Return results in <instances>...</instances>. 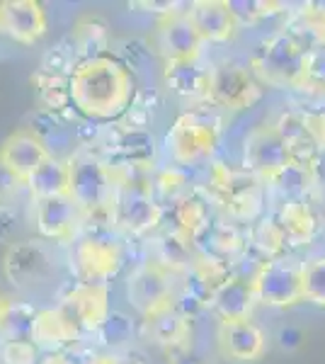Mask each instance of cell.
<instances>
[{"label":"cell","mask_w":325,"mask_h":364,"mask_svg":"<svg viewBox=\"0 0 325 364\" xmlns=\"http://www.w3.org/2000/svg\"><path fill=\"white\" fill-rule=\"evenodd\" d=\"M304 122H306V129H309L313 141H316L318 149H321L325 156V107L304 109Z\"/></svg>","instance_id":"43"},{"label":"cell","mask_w":325,"mask_h":364,"mask_svg":"<svg viewBox=\"0 0 325 364\" xmlns=\"http://www.w3.org/2000/svg\"><path fill=\"white\" fill-rule=\"evenodd\" d=\"M80 66V58L75 54L73 44L66 39H61L58 44L49 46L41 56V73H49V75H61V78H70L73 70Z\"/></svg>","instance_id":"39"},{"label":"cell","mask_w":325,"mask_h":364,"mask_svg":"<svg viewBox=\"0 0 325 364\" xmlns=\"http://www.w3.org/2000/svg\"><path fill=\"white\" fill-rule=\"evenodd\" d=\"M153 51L163 58V63L177 61H199L204 42L194 32L192 22L187 20V8L168 17H161L153 32Z\"/></svg>","instance_id":"12"},{"label":"cell","mask_w":325,"mask_h":364,"mask_svg":"<svg viewBox=\"0 0 325 364\" xmlns=\"http://www.w3.org/2000/svg\"><path fill=\"white\" fill-rule=\"evenodd\" d=\"M301 92L325 100V49H316L309 54V66H306V78Z\"/></svg>","instance_id":"40"},{"label":"cell","mask_w":325,"mask_h":364,"mask_svg":"<svg viewBox=\"0 0 325 364\" xmlns=\"http://www.w3.org/2000/svg\"><path fill=\"white\" fill-rule=\"evenodd\" d=\"M316 185H318V175L301 166H294V163H289L284 170H279L267 182V187H272L282 199H311Z\"/></svg>","instance_id":"34"},{"label":"cell","mask_w":325,"mask_h":364,"mask_svg":"<svg viewBox=\"0 0 325 364\" xmlns=\"http://www.w3.org/2000/svg\"><path fill=\"white\" fill-rule=\"evenodd\" d=\"M68 195L80 207L82 214L112 209L117 195V178L110 163H105L90 151L78 149L68 158Z\"/></svg>","instance_id":"5"},{"label":"cell","mask_w":325,"mask_h":364,"mask_svg":"<svg viewBox=\"0 0 325 364\" xmlns=\"http://www.w3.org/2000/svg\"><path fill=\"white\" fill-rule=\"evenodd\" d=\"M0 345H3V340H0Z\"/></svg>","instance_id":"51"},{"label":"cell","mask_w":325,"mask_h":364,"mask_svg":"<svg viewBox=\"0 0 325 364\" xmlns=\"http://www.w3.org/2000/svg\"><path fill=\"white\" fill-rule=\"evenodd\" d=\"M39 364H85V362H78L73 350H66V352H49V355L41 357Z\"/></svg>","instance_id":"49"},{"label":"cell","mask_w":325,"mask_h":364,"mask_svg":"<svg viewBox=\"0 0 325 364\" xmlns=\"http://www.w3.org/2000/svg\"><path fill=\"white\" fill-rule=\"evenodd\" d=\"M272 216L284 231L289 248H306L321 231V216L311 199H282Z\"/></svg>","instance_id":"20"},{"label":"cell","mask_w":325,"mask_h":364,"mask_svg":"<svg viewBox=\"0 0 325 364\" xmlns=\"http://www.w3.org/2000/svg\"><path fill=\"white\" fill-rule=\"evenodd\" d=\"M304 340H306L304 331L297 326H284V328H279V333H277V343H279V348L287 352L299 350L301 345H304Z\"/></svg>","instance_id":"47"},{"label":"cell","mask_w":325,"mask_h":364,"mask_svg":"<svg viewBox=\"0 0 325 364\" xmlns=\"http://www.w3.org/2000/svg\"><path fill=\"white\" fill-rule=\"evenodd\" d=\"M49 158H51L49 149H46L27 127L10 134V136L0 144V161L13 170L22 182H27L32 178L34 170L39 166H44Z\"/></svg>","instance_id":"22"},{"label":"cell","mask_w":325,"mask_h":364,"mask_svg":"<svg viewBox=\"0 0 325 364\" xmlns=\"http://www.w3.org/2000/svg\"><path fill=\"white\" fill-rule=\"evenodd\" d=\"M49 20L39 0H3L0 3V34L17 44H34L46 34Z\"/></svg>","instance_id":"16"},{"label":"cell","mask_w":325,"mask_h":364,"mask_svg":"<svg viewBox=\"0 0 325 364\" xmlns=\"http://www.w3.org/2000/svg\"><path fill=\"white\" fill-rule=\"evenodd\" d=\"M257 306L255 284L252 274H233L226 284L216 289L211 299V311L218 321H243L252 318V311Z\"/></svg>","instance_id":"24"},{"label":"cell","mask_w":325,"mask_h":364,"mask_svg":"<svg viewBox=\"0 0 325 364\" xmlns=\"http://www.w3.org/2000/svg\"><path fill=\"white\" fill-rule=\"evenodd\" d=\"M272 124L279 132V136L284 139L289 161H292L294 166H301L318 175L321 161H323V151L318 149V144L313 141L309 129H306L304 109H282V112L272 119Z\"/></svg>","instance_id":"17"},{"label":"cell","mask_w":325,"mask_h":364,"mask_svg":"<svg viewBox=\"0 0 325 364\" xmlns=\"http://www.w3.org/2000/svg\"><path fill=\"white\" fill-rule=\"evenodd\" d=\"M228 8L240 27L260 25V22L279 17L284 13L289 15L287 3H277V0H228Z\"/></svg>","instance_id":"36"},{"label":"cell","mask_w":325,"mask_h":364,"mask_svg":"<svg viewBox=\"0 0 325 364\" xmlns=\"http://www.w3.org/2000/svg\"><path fill=\"white\" fill-rule=\"evenodd\" d=\"M194 245H197L199 252H206V255L218 257V260L233 265V260H238L243 255L245 248L250 245V240H247V236H243V231L235 224L214 219L202 231V236L194 240Z\"/></svg>","instance_id":"26"},{"label":"cell","mask_w":325,"mask_h":364,"mask_svg":"<svg viewBox=\"0 0 325 364\" xmlns=\"http://www.w3.org/2000/svg\"><path fill=\"white\" fill-rule=\"evenodd\" d=\"M163 214H170V224H173L165 228V231L180 233L182 238L192 240V243L214 221V216H211V197L206 195L202 187H194L182 199L170 204V211L163 209Z\"/></svg>","instance_id":"21"},{"label":"cell","mask_w":325,"mask_h":364,"mask_svg":"<svg viewBox=\"0 0 325 364\" xmlns=\"http://www.w3.org/2000/svg\"><path fill=\"white\" fill-rule=\"evenodd\" d=\"M194 187L190 185V175L185 168L168 166L161 170H153V197L158 199V204L165 209V204H175L177 199H182L187 192H192Z\"/></svg>","instance_id":"35"},{"label":"cell","mask_w":325,"mask_h":364,"mask_svg":"<svg viewBox=\"0 0 325 364\" xmlns=\"http://www.w3.org/2000/svg\"><path fill=\"white\" fill-rule=\"evenodd\" d=\"M304 301L316 309H325V255H313L301 262Z\"/></svg>","instance_id":"38"},{"label":"cell","mask_w":325,"mask_h":364,"mask_svg":"<svg viewBox=\"0 0 325 364\" xmlns=\"http://www.w3.org/2000/svg\"><path fill=\"white\" fill-rule=\"evenodd\" d=\"M68 83L73 109L90 122L122 119L136 95L134 73L114 56L82 61Z\"/></svg>","instance_id":"1"},{"label":"cell","mask_w":325,"mask_h":364,"mask_svg":"<svg viewBox=\"0 0 325 364\" xmlns=\"http://www.w3.org/2000/svg\"><path fill=\"white\" fill-rule=\"evenodd\" d=\"M32 85L34 92H37V100L41 105V109H49V112L56 114H66L73 102H70V83L68 78H61V75H49V73H37L32 75Z\"/></svg>","instance_id":"32"},{"label":"cell","mask_w":325,"mask_h":364,"mask_svg":"<svg viewBox=\"0 0 325 364\" xmlns=\"http://www.w3.org/2000/svg\"><path fill=\"white\" fill-rule=\"evenodd\" d=\"M68 42L73 44L75 54H78L80 63L90 61V58L110 56L112 46V32L105 17L100 15H82L75 20L73 29L68 34Z\"/></svg>","instance_id":"27"},{"label":"cell","mask_w":325,"mask_h":364,"mask_svg":"<svg viewBox=\"0 0 325 364\" xmlns=\"http://www.w3.org/2000/svg\"><path fill=\"white\" fill-rule=\"evenodd\" d=\"M68 185H70L68 161H63V158H49L25 182V190L29 192L32 202H37V199L68 195Z\"/></svg>","instance_id":"29"},{"label":"cell","mask_w":325,"mask_h":364,"mask_svg":"<svg viewBox=\"0 0 325 364\" xmlns=\"http://www.w3.org/2000/svg\"><path fill=\"white\" fill-rule=\"evenodd\" d=\"M22 187H25V182L0 161V207H3V204H10V199H13Z\"/></svg>","instance_id":"44"},{"label":"cell","mask_w":325,"mask_h":364,"mask_svg":"<svg viewBox=\"0 0 325 364\" xmlns=\"http://www.w3.org/2000/svg\"><path fill=\"white\" fill-rule=\"evenodd\" d=\"M209 70L199 61L163 63V83L175 97L185 102H206L209 97Z\"/></svg>","instance_id":"25"},{"label":"cell","mask_w":325,"mask_h":364,"mask_svg":"<svg viewBox=\"0 0 325 364\" xmlns=\"http://www.w3.org/2000/svg\"><path fill=\"white\" fill-rule=\"evenodd\" d=\"M175 274L165 269L161 262L151 260L136 265L127 277V301L141 316H151L156 311L173 304Z\"/></svg>","instance_id":"10"},{"label":"cell","mask_w":325,"mask_h":364,"mask_svg":"<svg viewBox=\"0 0 325 364\" xmlns=\"http://www.w3.org/2000/svg\"><path fill=\"white\" fill-rule=\"evenodd\" d=\"M129 8L136 10V13H153V15H158V20H161V17L180 13L177 8H185V5L170 3V0H163V3H149V0H141V3H129Z\"/></svg>","instance_id":"46"},{"label":"cell","mask_w":325,"mask_h":364,"mask_svg":"<svg viewBox=\"0 0 325 364\" xmlns=\"http://www.w3.org/2000/svg\"><path fill=\"white\" fill-rule=\"evenodd\" d=\"M289 163L292 161H289L287 144L272 122L257 124L247 134L245 146H243V168L247 173L255 175L257 180H262L265 185H267V182L275 178L279 170H284Z\"/></svg>","instance_id":"11"},{"label":"cell","mask_w":325,"mask_h":364,"mask_svg":"<svg viewBox=\"0 0 325 364\" xmlns=\"http://www.w3.org/2000/svg\"><path fill=\"white\" fill-rule=\"evenodd\" d=\"M265 187L267 185L257 180L252 173H247L245 168L235 170L218 161H211L204 192L211 197V202L221 204L233 221L255 224V221L262 219Z\"/></svg>","instance_id":"3"},{"label":"cell","mask_w":325,"mask_h":364,"mask_svg":"<svg viewBox=\"0 0 325 364\" xmlns=\"http://www.w3.org/2000/svg\"><path fill=\"white\" fill-rule=\"evenodd\" d=\"M85 364H149L146 355L139 350H124V352H97Z\"/></svg>","instance_id":"42"},{"label":"cell","mask_w":325,"mask_h":364,"mask_svg":"<svg viewBox=\"0 0 325 364\" xmlns=\"http://www.w3.org/2000/svg\"><path fill=\"white\" fill-rule=\"evenodd\" d=\"M5 304H8V296L3 294V289H0V311L5 309Z\"/></svg>","instance_id":"50"},{"label":"cell","mask_w":325,"mask_h":364,"mask_svg":"<svg viewBox=\"0 0 325 364\" xmlns=\"http://www.w3.org/2000/svg\"><path fill=\"white\" fill-rule=\"evenodd\" d=\"M216 345L226 360L247 364L257 362L267 348V336L252 318L243 321H218Z\"/></svg>","instance_id":"14"},{"label":"cell","mask_w":325,"mask_h":364,"mask_svg":"<svg viewBox=\"0 0 325 364\" xmlns=\"http://www.w3.org/2000/svg\"><path fill=\"white\" fill-rule=\"evenodd\" d=\"M309 54L311 51L289 29L282 27L260 42L247 66L262 83V87L301 92L306 66H309Z\"/></svg>","instance_id":"2"},{"label":"cell","mask_w":325,"mask_h":364,"mask_svg":"<svg viewBox=\"0 0 325 364\" xmlns=\"http://www.w3.org/2000/svg\"><path fill=\"white\" fill-rule=\"evenodd\" d=\"M17 211L10 204L0 207V245H10L15 243V233H17Z\"/></svg>","instance_id":"45"},{"label":"cell","mask_w":325,"mask_h":364,"mask_svg":"<svg viewBox=\"0 0 325 364\" xmlns=\"http://www.w3.org/2000/svg\"><path fill=\"white\" fill-rule=\"evenodd\" d=\"M39 350L32 340H10L0 345V364H39Z\"/></svg>","instance_id":"41"},{"label":"cell","mask_w":325,"mask_h":364,"mask_svg":"<svg viewBox=\"0 0 325 364\" xmlns=\"http://www.w3.org/2000/svg\"><path fill=\"white\" fill-rule=\"evenodd\" d=\"M32 204H34V226H37L41 238L70 240L80 233L82 211L78 204L70 199V195L37 199V202H32Z\"/></svg>","instance_id":"15"},{"label":"cell","mask_w":325,"mask_h":364,"mask_svg":"<svg viewBox=\"0 0 325 364\" xmlns=\"http://www.w3.org/2000/svg\"><path fill=\"white\" fill-rule=\"evenodd\" d=\"M187 20L204 44H226L240 29L228 0H194L187 5Z\"/></svg>","instance_id":"18"},{"label":"cell","mask_w":325,"mask_h":364,"mask_svg":"<svg viewBox=\"0 0 325 364\" xmlns=\"http://www.w3.org/2000/svg\"><path fill=\"white\" fill-rule=\"evenodd\" d=\"M192 323L194 321L185 318V316L170 304V306L156 311V314L146 316V318L141 321V336L165 352L192 348V338H194Z\"/></svg>","instance_id":"19"},{"label":"cell","mask_w":325,"mask_h":364,"mask_svg":"<svg viewBox=\"0 0 325 364\" xmlns=\"http://www.w3.org/2000/svg\"><path fill=\"white\" fill-rule=\"evenodd\" d=\"M110 56H114L117 61L124 63L129 70H144L153 61L156 51H153L151 42L146 39H112Z\"/></svg>","instance_id":"37"},{"label":"cell","mask_w":325,"mask_h":364,"mask_svg":"<svg viewBox=\"0 0 325 364\" xmlns=\"http://www.w3.org/2000/svg\"><path fill=\"white\" fill-rule=\"evenodd\" d=\"M221 127L209 114L199 109H187L177 114L173 127L165 134V151L177 168H194L202 163H211L216 154Z\"/></svg>","instance_id":"4"},{"label":"cell","mask_w":325,"mask_h":364,"mask_svg":"<svg viewBox=\"0 0 325 364\" xmlns=\"http://www.w3.org/2000/svg\"><path fill=\"white\" fill-rule=\"evenodd\" d=\"M284 29H289L309 51L325 49V3L299 5L289 13Z\"/></svg>","instance_id":"28"},{"label":"cell","mask_w":325,"mask_h":364,"mask_svg":"<svg viewBox=\"0 0 325 364\" xmlns=\"http://www.w3.org/2000/svg\"><path fill=\"white\" fill-rule=\"evenodd\" d=\"M265 87L255 78L247 63L221 61L209 70V97L206 105H214L226 112H243L262 100Z\"/></svg>","instance_id":"7"},{"label":"cell","mask_w":325,"mask_h":364,"mask_svg":"<svg viewBox=\"0 0 325 364\" xmlns=\"http://www.w3.org/2000/svg\"><path fill=\"white\" fill-rule=\"evenodd\" d=\"M257 304L270 309H292L304 301V282H301V262L292 257L260 262L252 272Z\"/></svg>","instance_id":"8"},{"label":"cell","mask_w":325,"mask_h":364,"mask_svg":"<svg viewBox=\"0 0 325 364\" xmlns=\"http://www.w3.org/2000/svg\"><path fill=\"white\" fill-rule=\"evenodd\" d=\"M54 269V257L41 240H15L3 252V274L17 291L37 289L51 279Z\"/></svg>","instance_id":"9"},{"label":"cell","mask_w":325,"mask_h":364,"mask_svg":"<svg viewBox=\"0 0 325 364\" xmlns=\"http://www.w3.org/2000/svg\"><path fill=\"white\" fill-rule=\"evenodd\" d=\"M66 314V318L78 328L80 336H95L102 321L110 316V287L107 284H82L70 287L61 301L56 304Z\"/></svg>","instance_id":"13"},{"label":"cell","mask_w":325,"mask_h":364,"mask_svg":"<svg viewBox=\"0 0 325 364\" xmlns=\"http://www.w3.org/2000/svg\"><path fill=\"white\" fill-rule=\"evenodd\" d=\"M165 355H168V364H211L209 357H204L202 352H197L194 348L173 350V352H165Z\"/></svg>","instance_id":"48"},{"label":"cell","mask_w":325,"mask_h":364,"mask_svg":"<svg viewBox=\"0 0 325 364\" xmlns=\"http://www.w3.org/2000/svg\"><path fill=\"white\" fill-rule=\"evenodd\" d=\"M70 265L82 284H107L124 267L122 243L112 231H80L70 252Z\"/></svg>","instance_id":"6"},{"label":"cell","mask_w":325,"mask_h":364,"mask_svg":"<svg viewBox=\"0 0 325 364\" xmlns=\"http://www.w3.org/2000/svg\"><path fill=\"white\" fill-rule=\"evenodd\" d=\"M250 245L262 255V262L289 257V250H292L275 216H262L260 221H255V226L250 228Z\"/></svg>","instance_id":"33"},{"label":"cell","mask_w":325,"mask_h":364,"mask_svg":"<svg viewBox=\"0 0 325 364\" xmlns=\"http://www.w3.org/2000/svg\"><path fill=\"white\" fill-rule=\"evenodd\" d=\"M82 336L78 333V328L66 318V314L58 306L37 311V318H34L32 328V343L39 352H44V355H49V352H66Z\"/></svg>","instance_id":"23"},{"label":"cell","mask_w":325,"mask_h":364,"mask_svg":"<svg viewBox=\"0 0 325 364\" xmlns=\"http://www.w3.org/2000/svg\"><path fill=\"white\" fill-rule=\"evenodd\" d=\"M95 338L102 352L132 350V343L136 338V321L124 311H110V316L97 328Z\"/></svg>","instance_id":"31"},{"label":"cell","mask_w":325,"mask_h":364,"mask_svg":"<svg viewBox=\"0 0 325 364\" xmlns=\"http://www.w3.org/2000/svg\"><path fill=\"white\" fill-rule=\"evenodd\" d=\"M37 306L22 299H8L5 309L0 311V340H32L34 318H37Z\"/></svg>","instance_id":"30"}]
</instances>
